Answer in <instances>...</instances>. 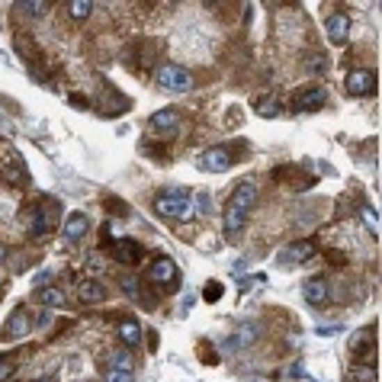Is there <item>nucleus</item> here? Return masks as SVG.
<instances>
[{
  "instance_id": "obj_1",
  "label": "nucleus",
  "mask_w": 382,
  "mask_h": 382,
  "mask_svg": "<svg viewBox=\"0 0 382 382\" xmlns=\"http://www.w3.org/2000/svg\"><path fill=\"white\" fill-rule=\"evenodd\" d=\"M154 212L161 218H174V222H186V218L196 216L193 209V193L183 190V186H167L154 196Z\"/></svg>"
},
{
  "instance_id": "obj_2",
  "label": "nucleus",
  "mask_w": 382,
  "mask_h": 382,
  "mask_svg": "<svg viewBox=\"0 0 382 382\" xmlns=\"http://www.w3.org/2000/svg\"><path fill=\"white\" fill-rule=\"evenodd\" d=\"M55 212H58V206H55L51 200H45L42 206L26 209V232H29V238H42V234H49L51 225H55Z\"/></svg>"
},
{
  "instance_id": "obj_3",
  "label": "nucleus",
  "mask_w": 382,
  "mask_h": 382,
  "mask_svg": "<svg viewBox=\"0 0 382 382\" xmlns=\"http://www.w3.org/2000/svg\"><path fill=\"white\" fill-rule=\"evenodd\" d=\"M158 83L170 93H186L193 87V74L183 65H161L158 67Z\"/></svg>"
},
{
  "instance_id": "obj_4",
  "label": "nucleus",
  "mask_w": 382,
  "mask_h": 382,
  "mask_svg": "<svg viewBox=\"0 0 382 382\" xmlns=\"http://www.w3.org/2000/svg\"><path fill=\"white\" fill-rule=\"evenodd\" d=\"M33 331V318H29V312H26L23 305L19 308H13L10 312V318L3 321V337H13V341H19V337H26V334Z\"/></svg>"
},
{
  "instance_id": "obj_5",
  "label": "nucleus",
  "mask_w": 382,
  "mask_h": 382,
  "mask_svg": "<svg viewBox=\"0 0 382 382\" xmlns=\"http://www.w3.org/2000/svg\"><path fill=\"white\" fill-rule=\"evenodd\" d=\"M141 254H145V248H141V241H135V238H119V241H113V260L122 266H135L141 260Z\"/></svg>"
},
{
  "instance_id": "obj_6",
  "label": "nucleus",
  "mask_w": 382,
  "mask_h": 382,
  "mask_svg": "<svg viewBox=\"0 0 382 382\" xmlns=\"http://www.w3.org/2000/svg\"><path fill=\"white\" fill-rule=\"evenodd\" d=\"M344 90H347L350 97H369V93L376 90V74L373 71H350V74L344 77Z\"/></svg>"
},
{
  "instance_id": "obj_7",
  "label": "nucleus",
  "mask_w": 382,
  "mask_h": 382,
  "mask_svg": "<svg viewBox=\"0 0 382 382\" xmlns=\"http://www.w3.org/2000/svg\"><path fill=\"white\" fill-rule=\"evenodd\" d=\"M145 276H148L151 282H158V286H167V282H177L180 270H177V264L170 257H158L148 270H145Z\"/></svg>"
},
{
  "instance_id": "obj_8",
  "label": "nucleus",
  "mask_w": 382,
  "mask_h": 382,
  "mask_svg": "<svg viewBox=\"0 0 382 382\" xmlns=\"http://www.w3.org/2000/svg\"><path fill=\"white\" fill-rule=\"evenodd\" d=\"M254 202H257V183H254V180H241L232 190V196H228L225 206H234V209H241V212H248Z\"/></svg>"
},
{
  "instance_id": "obj_9",
  "label": "nucleus",
  "mask_w": 382,
  "mask_h": 382,
  "mask_svg": "<svg viewBox=\"0 0 382 382\" xmlns=\"http://www.w3.org/2000/svg\"><path fill=\"white\" fill-rule=\"evenodd\" d=\"M200 167L206 170V174H222V170H228V167H232V151H228V148H209V151H202Z\"/></svg>"
},
{
  "instance_id": "obj_10",
  "label": "nucleus",
  "mask_w": 382,
  "mask_h": 382,
  "mask_svg": "<svg viewBox=\"0 0 382 382\" xmlns=\"http://www.w3.org/2000/svg\"><path fill=\"white\" fill-rule=\"evenodd\" d=\"M302 296H305L308 305H328L331 302V286L321 276H312V280L302 282Z\"/></svg>"
},
{
  "instance_id": "obj_11",
  "label": "nucleus",
  "mask_w": 382,
  "mask_h": 382,
  "mask_svg": "<svg viewBox=\"0 0 382 382\" xmlns=\"http://www.w3.org/2000/svg\"><path fill=\"white\" fill-rule=\"evenodd\" d=\"M0 177H3V183H10V186H26V183H29V170H26L19 154H13L7 164L0 167Z\"/></svg>"
},
{
  "instance_id": "obj_12",
  "label": "nucleus",
  "mask_w": 382,
  "mask_h": 382,
  "mask_svg": "<svg viewBox=\"0 0 382 382\" xmlns=\"http://www.w3.org/2000/svg\"><path fill=\"white\" fill-rule=\"evenodd\" d=\"M324 103V87H305L302 93H296V100H292V109L296 113H312Z\"/></svg>"
},
{
  "instance_id": "obj_13",
  "label": "nucleus",
  "mask_w": 382,
  "mask_h": 382,
  "mask_svg": "<svg viewBox=\"0 0 382 382\" xmlns=\"http://www.w3.org/2000/svg\"><path fill=\"white\" fill-rule=\"evenodd\" d=\"M77 299L83 302V305H100L103 299H106V286L97 280H83L77 282Z\"/></svg>"
},
{
  "instance_id": "obj_14",
  "label": "nucleus",
  "mask_w": 382,
  "mask_h": 382,
  "mask_svg": "<svg viewBox=\"0 0 382 382\" xmlns=\"http://www.w3.org/2000/svg\"><path fill=\"white\" fill-rule=\"evenodd\" d=\"M324 29H328V39L331 42H347V35H350V17L347 13H331V17L324 19Z\"/></svg>"
},
{
  "instance_id": "obj_15",
  "label": "nucleus",
  "mask_w": 382,
  "mask_h": 382,
  "mask_svg": "<svg viewBox=\"0 0 382 382\" xmlns=\"http://www.w3.org/2000/svg\"><path fill=\"white\" fill-rule=\"evenodd\" d=\"M116 334H119V341H122L125 347H138L141 344V324L135 321V318H119Z\"/></svg>"
},
{
  "instance_id": "obj_16",
  "label": "nucleus",
  "mask_w": 382,
  "mask_h": 382,
  "mask_svg": "<svg viewBox=\"0 0 382 382\" xmlns=\"http://www.w3.org/2000/svg\"><path fill=\"white\" fill-rule=\"evenodd\" d=\"M87 232H90V218L83 216V212H71V216L65 218V238L67 241H81Z\"/></svg>"
},
{
  "instance_id": "obj_17",
  "label": "nucleus",
  "mask_w": 382,
  "mask_h": 382,
  "mask_svg": "<svg viewBox=\"0 0 382 382\" xmlns=\"http://www.w3.org/2000/svg\"><path fill=\"white\" fill-rule=\"evenodd\" d=\"M315 257V244L312 241H296L289 244V248L280 254V264H289V260H296V264H305V260Z\"/></svg>"
},
{
  "instance_id": "obj_18",
  "label": "nucleus",
  "mask_w": 382,
  "mask_h": 382,
  "mask_svg": "<svg viewBox=\"0 0 382 382\" xmlns=\"http://www.w3.org/2000/svg\"><path fill=\"white\" fill-rule=\"evenodd\" d=\"M177 125H180V113L177 109H158L151 116V129H158V132H177Z\"/></svg>"
},
{
  "instance_id": "obj_19",
  "label": "nucleus",
  "mask_w": 382,
  "mask_h": 382,
  "mask_svg": "<svg viewBox=\"0 0 382 382\" xmlns=\"http://www.w3.org/2000/svg\"><path fill=\"white\" fill-rule=\"evenodd\" d=\"M222 225H225V232L228 234H238L244 225H248V212H241V209H234V206H225Z\"/></svg>"
},
{
  "instance_id": "obj_20",
  "label": "nucleus",
  "mask_w": 382,
  "mask_h": 382,
  "mask_svg": "<svg viewBox=\"0 0 382 382\" xmlns=\"http://www.w3.org/2000/svg\"><path fill=\"white\" fill-rule=\"evenodd\" d=\"M39 302L45 308H65L67 305V296L58 289V286H42V289H39Z\"/></svg>"
},
{
  "instance_id": "obj_21",
  "label": "nucleus",
  "mask_w": 382,
  "mask_h": 382,
  "mask_svg": "<svg viewBox=\"0 0 382 382\" xmlns=\"http://www.w3.org/2000/svg\"><path fill=\"white\" fill-rule=\"evenodd\" d=\"M369 341H376V331H373V328H363V331H357L353 337H350V353H353V357H360L363 350L373 347Z\"/></svg>"
},
{
  "instance_id": "obj_22",
  "label": "nucleus",
  "mask_w": 382,
  "mask_h": 382,
  "mask_svg": "<svg viewBox=\"0 0 382 382\" xmlns=\"http://www.w3.org/2000/svg\"><path fill=\"white\" fill-rule=\"evenodd\" d=\"M13 49H17L26 61H39V49H35V45H33L29 33H19V35H17V42H13Z\"/></svg>"
},
{
  "instance_id": "obj_23",
  "label": "nucleus",
  "mask_w": 382,
  "mask_h": 382,
  "mask_svg": "<svg viewBox=\"0 0 382 382\" xmlns=\"http://www.w3.org/2000/svg\"><path fill=\"white\" fill-rule=\"evenodd\" d=\"M90 13H93L90 0H71V3H67V17L71 19H87Z\"/></svg>"
},
{
  "instance_id": "obj_24",
  "label": "nucleus",
  "mask_w": 382,
  "mask_h": 382,
  "mask_svg": "<svg viewBox=\"0 0 382 382\" xmlns=\"http://www.w3.org/2000/svg\"><path fill=\"white\" fill-rule=\"evenodd\" d=\"M17 10H23V13H29V17H42L45 10H49V0H19V3H13Z\"/></svg>"
},
{
  "instance_id": "obj_25",
  "label": "nucleus",
  "mask_w": 382,
  "mask_h": 382,
  "mask_svg": "<svg viewBox=\"0 0 382 382\" xmlns=\"http://www.w3.org/2000/svg\"><path fill=\"white\" fill-rule=\"evenodd\" d=\"M350 379L353 382H376V366H366V363L353 366V369H350Z\"/></svg>"
},
{
  "instance_id": "obj_26",
  "label": "nucleus",
  "mask_w": 382,
  "mask_h": 382,
  "mask_svg": "<svg viewBox=\"0 0 382 382\" xmlns=\"http://www.w3.org/2000/svg\"><path fill=\"white\" fill-rule=\"evenodd\" d=\"M113 369H125V373H132V357H129L125 350L113 353Z\"/></svg>"
},
{
  "instance_id": "obj_27",
  "label": "nucleus",
  "mask_w": 382,
  "mask_h": 382,
  "mask_svg": "<svg viewBox=\"0 0 382 382\" xmlns=\"http://www.w3.org/2000/svg\"><path fill=\"white\" fill-rule=\"evenodd\" d=\"M257 113L260 116H276V113H280V103H276L273 97H270V100H257Z\"/></svg>"
},
{
  "instance_id": "obj_28",
  "label": "nucleus",
  "mask_w": 382,
  "mask_h": 382,
  "mask_svg": "<svg viewBox=\"0 0 382 382\" xmlns=\"http://www.w3.org/2000/svg\"><path fill=\"white\" fill-rule=\"evenodd\" d=\"M360 216H363V222L369 225V228H373V234L379 232V216H376V209H373V206H363V212H360Z\"/></svg>"
},
{
  "instance_id": "obj_29",
  "label": "nucleus",
  "mask_w": 382,
  "mask_h": 382,
  "mask_svg": "<svg viewBox=\"0 0 382 382\" xmlns=\"http://www.w3.org/2000/svg\"><path fill=\"white\" fill-rule=\"evenodd\" d=\"M106 382H135V373H125V369H109Z\"/></svg>"
},
{
  "instance_id": "obj_30",
  "label": "nucleus",
  "mask_w": 382,
  "mask_h": 382,
  "mask_svg": "<svg viewBox=\"0 0 382 382\" xmlns=\"http://www.w3.org/2000/svg\"><path fill=\"white\" fill-rule=\"evenodd\" d=\"M119 286H122V289L129 292V296H138V292H141L138 280H132V276H122V280H119Z\"/></svg>"
},
{
  "instance_id": "obj_31",
  "label": "nucleus",
  "mask_w": 382,
  "mask_h": 382,
  "mask_svg": "<svg viewBox=\"0 0 382 382\" xmlns=\"http://www.w3.org/2000/svg\"><path fill=\"white\" fill-rule=\"evenodd\" d=\"M222 299V282H206V302Z\"/></svg>"
},
{
  "instance_id": "obj_32",
  "label": "nucleus",
  "mask_w": 382,
  "mask_h": 382,
  "mask_svg": "<svg viewBox=\"0 0 382 382\" xmlns=\"http://www.w3.org/2000/svg\"><path fill=\"white\" fill-rule=\"evenodd\" d=\"M100 270H103L100 254H87V273H100Z\"/></svg>"
},
{
  "instance_id": "obj_33",
  "label": "nucleus",
  "mask_w": 382,
  "mask_h": 382,
  "mask_svg": "<svg viewBox=\"0 0 382 382\" xmlns=\"http://www.w3.org/2000/svg\"><path fill=\"white\" fill-rule=\"evenodd\" d=\"M10 373H13V360H10L7 353H0V382L7 379Z\"/></svg>"
},
{
  "instance_id": "obj_34",
  "label": "nucleus",
  "mask_w": 382,
  "mask_h": 382,
  "mask_svg": "<svg viewBox=\"0 0 382 382\" xmlns=\"http://www.w3.org/2000/svg\"><path fill=\"white\" fill-rule=\"evenodd\" d=\"M49 321H51V315H49V308H42L39 315H35V318H33V324H39V328H45V324H49Z\"/></svg>"
},
{
  "instance_id": "obj_35",
  "label": "nucleus",
  "mask_w": 382,
  "mask_h": 382,
  "mask_svg": "<svg viewBox=\"0 0 382 382\" xmlns=\"http://www.w3.org/2000/svg\"><path fill=\"white\" fill-rule=\"evenodd\" d=\"M308 67H312V71H324V67H328V58H324V55H315Z\"/></svg>"
},
{
  "instance_id": "obj_36",
  "label": "nucleus",
  "mask_w": 382,
  "mask_h": 382,
  "mask_svg": "<svg viewBox=\"0 0 382 382\" xmlns=\"http://www.w3.org/2000/svg\"><path fill=\"white\" fill-rule=\"evenodd\" d=\"M49 280H51V270H42V273L35 276V286H39V282H42V286H45V282H49Z\"/></svg>"
},
{
  "instance_id": "obj_37",
  "label": "nucleus",
  "mask_w": 382,
  "mask_h": 382,
  "mask_svg": "<svg viewBox=\"0 0 382 382\" xmlns=\"http://www.w3.org/2000/svg\"><path fill=\"white\" fill-rule=\"evenodd\" d=\"M341 328H334V324H328V328H318V334H337Z\"/></svg>"
},
{
  "instance_id": "obj_38",
  "label": "nucleus",
  "mask_w": 382,
  "mask_h": 382,
  "mask_svg": "<svg viewBox=\"0 0 382 382\" xmlns=\"http://www.w3.org/2000/svg\"><path fill=\"white\" fill-rule=\"evenodd\" d=\"M3 257H7V248H3V244H0V260H3Z\"/></svg>"
},
{
  "instance_id": "obj_39",
  "label": "nucleus",
  "mask_w": 382,
  "mask_h": 382,
  "mask_svg": "<svg viewBox=\"0 0 382 382\" xmlns=\"http://www.w3.org/2000/svg\"><path fill=\"white\" fill-rule=\"evenodd\" d=\"M39 382H55V379H51V376H45V379H39Z\"/></svg>"
}]
</instances>
